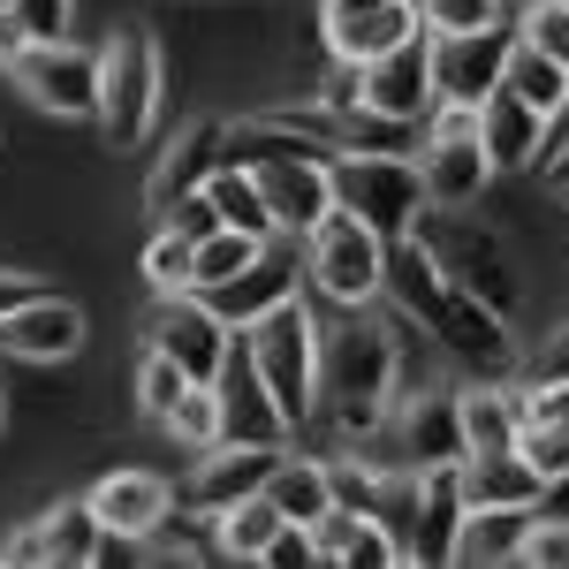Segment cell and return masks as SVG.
Segmentation results:
<instances>
[{
	"mask_svg": "<svg viewBox=\"0 0 569 569\" xmlns=\"http://www.w3.org/2000/svg\"><path fill=\"white\" fill-rule=\"evenodd\" d=\"M395 380H402V357L380 327L350 319L335 342H319V395L335 410V426L350 440H372L395 410Z\"/></svg>",
	"mask_w": 569,
	"mask_h": 569,
	"instance_id": "6da1fadb",
	"label": "cell"
},
{
	"mask_svg": "<svg viewBox=\"0 0 569 569\" xmlns=\"http://www.w3.org/2000/svg\"><path fill=\"white\" fill-rule=\"evenodd\" d=\"M410 236L433 251V266L456 281V289H471L479 305H493L501 319H517L525 305V289H517V259L501 251V236H486L479 220H463V206H433V213L410 220Z\"/></svg>",
	"mask_w": 569,
	"mask_h": 569,
	"instance_id": "7a4b0ae2",
	"label": "cell"
},
{
	"mask_svg": "<svg viewBox=\"0 0 569 569\" xmlns=\"http://www.w3.org/2000/svg\"><path fill=\"white\" fill-rule=\"evenodd\" d=\"M327 176H335V206L357 213L372 236H410V220L426 213V176H418V152H327Z\"/></svg>",
	"mask_w": 569,
	"mask_h": 569,
	"instance_id": "3957f363",
	"label": "cell"
},
{
	"mask_svg": "<svg viewBox=\"0 0 569 569\" xmlns=\"http://www.w3.org/2000/svg\"><path fill=\"white\" fill-rule=\"evenodd\" d=\"M152 114H160V46L144 23H122L99 53V130L114 152H130L144 144Z\"/></svg>",
	"mask_w": 569,
	"mask_h": 569,
	"instance_id": "277c9868",
	"label": "cell"
},
{
	"mask_svg": "<svg viewBox=\"0 0 569 569\" xmlns=\"http://www.w3.org/2000/svg\"><path fill=\"white\" fill-rule=\"evenodd\" d=\"M243 335H251V357H259L281 418L305 426L311 402H319V319L305 311V297H281V305L266 311V319H251Z\"/></svg>",
	"mask_w": 569,
	"mask_h": 569,
	"instance_id": "5b68a950",
	"label": "cell"
},
{
	"mask_svg": "<svg viewBox=\"0 0 569 569\" xmlns=\"http://www.w3.org/2000/svg\"><path fill=\"white\" fill-rule=\"evenodd\" d=\"M305 266L342 311H365L372 297H380V273H388V236H372L357 213L335 206V213L305 236Z\"/></svg>",
	"mask_w": 569,
	"mask_h": 569,
	"instance_id": "8992f818",
	"label": "cell"
},
{
	"mask_svg": "<svg viewBox=\"0 0 569 569\" xmlns=\"http://www.w3.org/2000/svg\"><path fill=\"white\" fill-rule=\"evenodd\" d=\"M418 176H426V206H471L493 182L479 137V107H433L426 137H418Z\"/></svg>",
	"mask_w": 569,
	"mask_h": 569,
	"instance_id": "52a82bcc",
	"label": "cell"
},
{
	"mask_svg": "<svg viewBox=\"0 0 569 569\" xmlns=\"http://www.w3.org/2000/svg\"><path fill=\"white\" fill-rule=\"evenodd\" d=\"M8 77L16 91L46 107V114H61V122H99V53L69 39H31L16 61H8Z\"/></svg>",
	"mask_w": 569,
	"mask_h": 569,
	"instance_id": "ba28073f",
	"label": "cell"
},
{
	"mask_svg": "<svg viewBox=\"0 0 569 569\" xmlns=\"http://www.w3.org/2000/svg\"><path fill=\"white\" fill-rule=\"evenodd\" d=\"M213 402H220V440L281 448V440L297 433V426L281 418L273 388H266L259 357H251V335H236V342H228V357H220V372H213Z\"/></svg>",
	"mask_w": 569,
	"mask_h": 569,
	"instance_id": "9c48e42d",
	"label": "cell"
},
{
	"mask_svg": "<svg viewBox=\"0 0 569 569\" xmlns=\"http://www.w3.org/2000/svg\"><path fill=\"white\" fill-rule=\"evenodd\" d=\"M509 23H479V31H433V107H479L509 69Z\"/></svg>",
	"mask_w": 569,
	"mask_h": 569,
	"instance_id": "30bf717a",
	"label": "cell"
},
{
	"mask_svg": "<svg viewBox=\"0 0 569 569\" xmlns=\"http://www.w3.org/2000/svg\"><path fill=\"white\" fill-rule=\"evenodd\" d=\"M426 335H433L440 350L456 357L463 372H479V380H501L509 365H517V342H509V319L493 305H479L471 289H456L448 281V297H440V311L426 319Z\"/></svg>",
	"mask_w": 569,
	"mask_h": 569,
	"instance_id": "8fae6325",
	"label": "cell"
},
{
	"mask_svg": "<svg viewBox=\"0 0 569 569\" xmlns=\"http://www.w3.org/2000/svg\"><path fill=\"white\" fill-rule=\"evenodd\" d=\"M357 99H365L372 114H395V122H426V114H433V31L418 23L402 46L372 53V61L357 69Z\"/></svg>",
	"mask_w": 569,
	"mask_h": 569,
	"instance_id": "7c38bea8",
	"label": "cell"
},
{
	"mask_svg": "<svg viewBox=\"0 0 569 569\" xmlns=\"http://www.w3.org/2000/svg\"><path fill=\"white\" fill-rule=\"evenodd\" d=\"M388 463L380 471H433V463H463V418H456V395H418V402H395L388 410Z\"/></svg>",
	"mask_w": 569,
	"mask_h": 569,
	"instance_id": "4fadbf2b",
	"label": "cell"
},
{
	"mask_svg": "<svg viewBox=\"0 0 569 569\" xmlns=\"http://www.w3.org/2000/svg\"><path fill=\"white\" fill-rule=\"evenodd\" d=\"M228 342H236V327L220 319L198 289H176V297H160V319H152V350L168 357V365H182V380H213L220 357H228Z\"/></svg>",
	"mask_w": 569,
	"mask_h": 569,
	"instance_id": "5bb4252c",
	"label": "cell"
},
{
	"mask_svg": "<svg viewBox=\"0 0 569 569\" xmlns=\"http://www.w3.org/2000/svg\"><path fill=\"white\" fill-rule=\"evenodd\" d=\"M297 273H305V251H297V236H266L259 259L243 266L236 281H220V289H206V305L243 335L251 319H266V311L281 305V297H297Z\"/></svg>",
	"mask_w": 569,
	"mask_h": 569,
	"instance_id": "9a60e30c",
	"label": "cell"
},
{
	"mask_svg": "<svg viewBox=\"0 0 569 569\" xmlns=\"http://www.w3.org/2000/svg\"><path fill=\"white\" fill-rule=\"evenodd\" d=\"M418 31V0H327L319 8V39L335 61H372V53H388Z\"/></svg>",
	"mask_w": 569,
	"mask_h": 569,
	"instance_id": "2e32d148",
	"label": "cell"
},
{
	"mask_svg": "<svg viewBox=\"0 0 569 569\" xmlns=\"http://www.w3.org/2000/svg\"><path fill=\"white\" fill-rule=\"evenodd\" d=\"M91 517H99V531L107 539H152V531L168 525V509H176V493H168V479H152V471H114V479H99L84 493Z\"/></svg>",
	"mask_w": 569,
	"mask_h": 569,
	"instance_id": "e0dca14e",
	"label": "cell"
},
{
	"mask_svg": "<svg viewBox=\"0 0 569 569\" xmlns=\"http://www.w3.org/2000/svg\"><path fill=\"white\" fill-rule=\"evenodd\" d=\"M220 144H228V122H213V114H198V122H182V137L152 160V182H144V206L152 213H168L176 198H190V190H206V176L220 168Z\"/></svg>",
	"mask_w": 569,
	"mask_h": 569,
	"instance_id": "ac0fdd59",
	"label": "cell"
},
{
	"mask_svg": "<svg viewBox=\"0 0 569 569\" xmlns=\"http://www.w3.org/2000/svg\"><path fill=\"white\" fill-rule=\"evenodd\" d=\"M311 547H319V562H335V569H395V562H410L402 539H395L372 509H350V501H335V509L311 525Z\"/></svg>",
	"mask_w": 569,
	"mask_h": 569,
	"instance_id": "d6986e66",
	"label": "cell"
},
{
	"mask_svg": "<svg viewBox=\"0 0 569 569\" xmlns=\"http://www.w3.org/2000/svg\"><path fill=\"white\" fill-rule=\"evenodd\" d=\"M273 463H281V448H251V440H213V448H206V463H198V479H190V509H198V517H220L228 501L259 493Z\"/></svg>",
	"mask_w": 569,
	"mask_h": 569,
	"instance_id": "ffe728a7",
	"label": "cell"
},
{
	"mask_svg": "<svg viewBox=\"0 0 569 569\" xmlns=\"http://www.w3.org/2000/svg\"><path fill=\"white\" fill-rule=\"evenodd\" d=\"M456 486H463V509H539L547 501V479L531 471L517 448H479L456 463Z\"/></svg>",
	"mask_w": 569,
	"mask_h": 569,
	"instance_id": "44dd1931",
	"label": "cell"
},
{
	"mask_svg": "<svg viewBox=\"0 0 569 569\" xmlns=\"http://www.w3.org/2000/svg\"><path fill=\"white\" fill-rule=\"evenodd\" d=\"M456 525H463V486H456V463H433L418 471V493H410V562H448L456 547Z\"/></svg>",
	"mask_w": 569,
	"mask_h": 569,
	"instance_id": "7402d4cb",
	"label": "cell"
},
{
	"mask_svg": "<svg viewBox=\"0 0 569 569\" xmlns=\"http://www.w3.org/2000/svg\"><path fill=\"white\" fill-rule=\"evenodd\" d=\"M0 350L39 357V365H46V357H77V350H84V311L46 289V297H31L23 311L0 319Z\"/></svg>",
	"mask_w": 569,
	"mask_h": 569,
	"instance_id": "603a6c76",
	"label": "cell"
},
{
	"mask_svg": "<svg viewBox=\"0 0 569 569\" xmlns=\"http://www.w3.org/2000/svg\"><path fill=\"white\" fill-rule=\"evenodd\" d=\"M479 137H486L493 176H501V168H525V160H539V152H547V114H539V107H525L509 84H493L479 99Z\"/></svg>",
	"mask_w": 569,
	"mask_h": 569,
	"instance_id": "cb8c5ba5",
	"label": "cell"
},
{
	"mask_svg": "<svg viewBox=\"0 0 569 569\" xmlns=\"http://www.w3.org/2000/svg\"><path fill=\"white\" fill-rule=\"evenodd\" d=\"M525 525H531V509H463L448 562H463V569L517 562V547H525Z\"/></svg>",
	"mask_w": 569,
	"mask_h": 569,
	"instance_id": "d4e9b609",
	"label": "cell"
},
{
	"mask_svg": "<svg viewBox=\"0 0 569 569\" xmlns=\"http://www.w3.org/2000/svg\"><path fill=\"white\" fill-rule=\"evenodd\" d=\"M517 395L525 388H501V380H479V388L456 395V418H463V448H471V456H479V448H517V433H525Z\"/></svg>",
	"mask_w": 569,
	"mask_h": 569,
	"instance_id": "484cf974",
	"label": "cell"
},
{
	"mask_svg": "<svg viewBox=\"0 0 569 569\" xmlns=\"http://www.w3.org/2000/svg\"><path fill=\"white\" fill-rule=\"evenodd\" d=\"M266 493H273V509L289 525H319L335 509V463H311V456H289L281 448V463L266 471Z\"/></svg>",
	"mask_w": 569,
	"mask_h": 569,
	"instance_id": "4316f807",
	"label": "cell"
},
{
	"mask_svg": "<svg viewBox=\"0 0 569 569\" xmlns=\"http://www.w3.org/2000/svg\"><path fill=\"white\" fill-rule=\"evenodd\" d=\"M39 569L61 562V569H91L107 562V531H99V517H91V501H61L53 517H39Z\"/></svg>",
	"mask_w": 569,
	"mask_h": 569,
	"instance_id": "83f0119b",
	"label": "cell"
},
{
	"mask_svg": "<svg viewBox=\"0 0 569 569\" xmlns=\"http://www.w3.org/2000/svg\"><path fill=\"white\" fill-rule=\"evenodd\" d=\"M206 198H213V213L228 220V228H243V236H281L273 228V213H266V190H259V176L243 168V160H220L213 176H206Z\"/></svg>",
	"mask_w": 569,
	"mask_h": 569,
	"instance_id": "f1b7e54d",
	"label": "cell"
},
{
	"mask_svg": "<svg viewBox=\"0 0 569 569\" xmlns=\"http://www.w3.org/2000/svg\"><path fill=\"white\" fill-rule=\"evenodd\" d=\"M213 525H220V555H236V562H259V555H266V539H273V531L289 525V517L273 509V493L259 486V493L228 501V509H220Z\"/></svg>",
	"mask_w": 569,
	"mask_h": 569,
	"instance_id": "f546056e",
	"label": "cell"
},
{
	"mask_svg": "<svg viewBox=\"0 0 569 569\" xmlns=\"http://www.w3.org/2000/svg\"><path fill=\"white\" fill-rule=\"evenodd\" d=\"M501 84L517 91L525 107H539V114L555 122V107L569 99V69H562V61H547L539 46H525V39H517V46H509V69H501Z\"/></svg>",
	"mask_w": 569,
	"mask_h": 569,
	"instance_id": "4dcf8cb0",
	"label": "cell"
},
{
	"mask_svg": "<svg viewBox=\"0 0 569 569\" xmlns=\"http://www.w3.org/2000/svg\"><path fill=\"white\" fill-rule=\"evenodd\" d=\"M251 259H259V236H243V228H213L206 243H190V289L206 297V289H220V281H236Z\"/></svg>",
	"mask_w": 569,
	"mask_h": 569,
	"instance_id": "1f68e13d",
	"label": "cell"
},
{
	"mask_svg": "<svg viewBox=\"0 0 569 569\" xmlns=\"http://www.w3.org/2000/svg\"><path fill=\"white\" fill-rule=\"evenodd\" d=\"M168 433L182 440V448H213L220 440V402H213V380H190V388L176 395V410L160 418Z\"/></svg>",
	"mask_w": 569,
	"mask_h": 569,
	"instance_id": "d6a6232c",
	"label": "cell"
},
{
	"mask_svg": "<svg viewBox=\"0 0 569 569\" xmlns=\"http://www.w3.org/2000/svg\"><path fill=\"white\" fill-rule=\"evenodd\" d=\"M517 39L539 46L547 61H562V69H569V0H531L525 16H517Z\"/></svg>",
	"mask_w": 569,
	"mask_h": 569,
	"instance_id": "836d02e7",
	"label": "cell"
},
{
	"mask_svg": "<svg viewBox=\"0 0 569 569\" xmlns=\"http://www.w3.org/2000/svg\"><path fill=\"white\" fill-rule=\"evenodd\" d=\"M144 281H152L160 297L190 289V236H182V228H160V236L144 243Z\"/></svg>",
	"mask_w": 569,
	"mask_h": 569,
	"instance_id": "e575fe53",
	"label": "cell"
},
{
	"mask_svg": "<svg viewBox=\"0 0 569 569\" xmlns=\"http://www.w3.org/2000/svg\"><path fill=\"white\" fill-rule=\"evenodd\" d=\"M182 388H190V380H182V365H168L160 350H144V365H137V402H144V418H168Z\"/></svg>",
	"mask_w": 569,
	"mask_h": 569,
	"instance_id": "d590c367",
	"label": "cell"
},
{
	"mask_svg": "<svg viewBox=\"0 0 569 569\" xmlns=\"http://www.w3.org/2000/svg\"><path fill=\"white\" fill-rule=\"evenodd\" d=\"M517 562H531V569H569V517H539V509H531Z\"/></svg>",
	"mask_w": 569,
	"mask_h": 569,
	"instance_id": "8d00e7d4",
	"label": "cell"
},
{
	"mask_svg": "<svg viewBox=\"0 0 569 569\" xmlns=\"http://www.w3.org/2000/svg\"><path fill=\"white\" fill-rule=\"evenodd\" d=\"M517 456H525L547 486L569 479V433H555V426H525V433H517Z\"/></svg>",
	"mask_w": 569,
	"mask_h": 569,
	"instance_id": "74e56055",
	"label": "cell"
},
{
	"mask_svg": "<svg viewBox=\"0 0 569 569\" xmlns=\"http://www.w3.org/2000/svg\"><path fill=\"white\" fill-rule=\"evenodd\" d=\"M418 23L426 31H479V23H501V0H418Z\"/></svg>",
	"mask_w": 569,
	"mask_h": 569,
	"instance_id": "f35d334b",
	"label": "cell"
},
{
	"mask_svg": "<svg viewBox=\"0 0 569 569\" xmlns=\"http://www.w3.org/2000/svg\"><path fill=\"white\" fill-rule=\"evenodd\" d=\"M517 410H525V426H555V433H569V380H531V388L517 395Z\"/></svg>",
	"mask_w": 569,
	"mask_h": 569,
	"instance_id": "ab89813d",
	"label": "cell"
},
{
	"mask_svg": "<svg viewBox=\"0 0 569 569\" xmlns=\"http://www.w3.org/2000/svg\"><path fill=\"white\" fill-rule=\"evenodd\" d=\"M259 562H273V569H311V562H319V547H311V525H281L273 539H266Z\"/></svg>",
	"mask_w": 569,
	"mask_h": 569,
	"instance_id": "60d3db41",
	"label": "cell"
},
{
	"mask_svg": "<svg viewBox=\"0 0 569 569\" xmlns=\"http://www.w3.org/2000/svg\"><path fill=\"white\" fill-rule=\"evenodd\" d=\"M8 16H16L31 39H69V0H16Z\"/></svg>",
	"mask_w": 569,
	"mask_h": 569,
	"instance_id": "b9f144b4",
	"label": "cell"
},
{
	"mask_svg": "<svg viewBox=\"0 0 569 569\" xmlns=\"http://www.w3.org/2000/svg\"><path fill=\"white\" fill-rule=\"evenodd\" d=\"M31 297H46V281H31V273H0V319H8V311H23Z\"/></svg>",
	"mask_w": 569,
	"mask_h": 569,
	"instance_id": "7bdbcfd3",
	"label": "cell"
},
{
	"mask_svg": "<svg viewBox=\"0 0 569 569\" xmlns=\"http://www.w3.org/2000/svg\"><path fill=\"white\" fill-rule=\"evenodd\" d=\"M539 380H569V327L547 342V357H539Z\"/></svg>",
	"mask_w": 569,
	"mask_h": 569,
	"instance_id": "ee69618b",
	"label": "cell"
},
{
	"mask_svg": "<svg viewBox=\"0 0 569 569\" xmlns=\"http://www.w3.org/2000/svg\"><path fill=\"white\" fill-rule=\"evenodd\" d=\"M555 182H569V144H562V160H555Z\"/></svg>",
	"mask_w": 569,
	"mask_h": 569,
	"instance_id": "f6af8a7d",
	"label": "cell"
},
{
	"mask_svg": "<svg viewBox=\"0 0 569 569\" xmlns=\"http://www.w3.org/2000/svg\"><path fill=\"white\" fill-rule=\"evenodd\" d=\"M8 8H16V0H0V16H8Z\"/></svg>",
	"mask_w": 569,
	"mask_h": 569,
	"instance_id": "bcb514c9",
	"label": "cell"
},
{
	"mask_svg": "<svg viewBox=\"0 0 569 569\" xmlns=\"http://www.w3.org/2000/svg\"><path fill=\"white\" fill-rule=\"evenodd\" d=\"M562 198H569V182H562Z\"/></svg>",
	"mask_w": 569,
	"mask_h": 569,
	"instance_id": "7dc6e473",
	"label": "cell"
},
{
	"mask_svg": "<svg viewBox=\"0 0 569 569\" xmlns=\"http://www.w3.org/2000/svg\"><path fill=\"white\" fill-rule=\"evenodd\" d=\"M0 402H8V395H0Z\"/></svg>",
	"mask_w": 569,
	"mask_h": 569,
	"instance_id": "c3c4849f",
	"label": "cell"
}]
</instances>
